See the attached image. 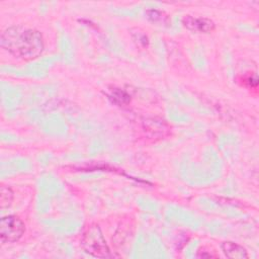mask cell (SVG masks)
I'll use <instances>...</instances> for the list:
<instances>
[{
  "label": "cell",
  "mask_w": 259,
  "mask_h": 259,
  "mask_svg": "<svg viewBox=\"0 0 259 259\" xmlns=\"http://www.w3.org/2000/svg\"><path fill=\"white\" fill-rule=\"evenodd\" d=\"M1 47L15 58L31 61L42 53L44 39L34 28L11 26L2 32Z\"/></svg>",
  "instance_id": "obj_1"
},
{
  "label": "cell",
  "mask_w": 259,
  "mask_h": 259,
  "mask_svg": "<svg viewBox=\"0 0 259 259\" xmlns=\"http://www.w3.org/2000/svg\"><path fill=\"white\" fill-rule=\"evenodd\" d=\"M81 246L87 254H90L93 257H112L102 232L97 225H91L83 233L81 238Z\"/></svg>",
  "instance_id": "obj_2"
},
{
  "label": "cell",
  "mask_w": 259,
  "mask_h": 259,
  "mask_svg": "<svg viewBox=\"0 0 259 259\" xmlns=\"http://www.w3.org/2000/svg\"><path fill=\"white\" fill-rule=\"evenodd\" d=\"M25 232L24 223L16 215H6L0 222V240L3 244L18 241Z\"/></svg>",
  "instance_id": "obj_3"
},
{
  "label": "cell",
  "mask_w": 259,
  "mask_h": 259,
  "mask_svg": "<svg viewBox=\"0 0 259 259\" xmlns=\"http://www.w3.org/2000/svg\"><path fill=\"white\" fill-rule=\"evenodd\" d=\"M182 23L187 29L202 33L211 32L215 27V24L212 20L205 17H194L191 15L184 16L182 18Z\"/></svg>",
  "instance_id": "obj_4"
},
{
  "label": "cell",
  "mask_w": 259,
  "mask_h": 259,
  "mask_svg": "<svg viewBox=\"0 0 259 259\" xmlns=\"http://www.w3.org/2000/svg\"><path fill=\"white\" fill-rule=\"evenodd\" d=\"M221 248H222L224 254L226 255V257H228V258H231V259L248 258L247 250L238 243L226 241V242L222 243Z\"/></svg>",
  "instance_id": "obj_5"
},
{
  "label": "cell",
  "mask_w": 259,
  "mask_h": 259,
  "mask_svg": "<svg viewBox=\"0 0 259 259\" xmlns=\"http://www.w3.org/2000/svg\"><path fill=\"white\" fill-rule=\"evenodd\" d=\"M13 200V192L10 187L6 185L1 186V192H0V206L1 208H6L10 206L11 202Z\"/></svg>",
  "instance_id": "obj_6"
},
{
  "label": "cell",
  "mask_w": 259,
  "mask_h": 259,
  "mask_svg": "<svg viewBox=\"0 0 259 259\" xmlns=\"http://www.w3.org/2000/svg\"><path fill=\"white\" fill-rule=\"evenodd\" d=\"M111 97L115 101H117V102H119L121 104H125V103H127L130 101V95L127 93H125L123 90H119V89L114 90L112 92V94H111Z\"/></svg>",
  "instance_id": "obj_7"
}]
</instances>
